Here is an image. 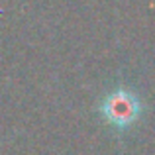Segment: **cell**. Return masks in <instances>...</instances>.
<instances>
[{"mask_svg":"<svg viewBox=\"0 0 155 155\" xmlns=\"http://www.w3.org/2000/svg\"><path fill=\"white\" fill-rule=\"evenodd\" d=\"M100 118L114 134L128 136L140 126L145 114V102L134 87L118 83L106 88L96 104Z\"/></svg>","mask_w":155,"mask_h":155,"instance_id":"cell-1","label":"cell"}]
</instances>
